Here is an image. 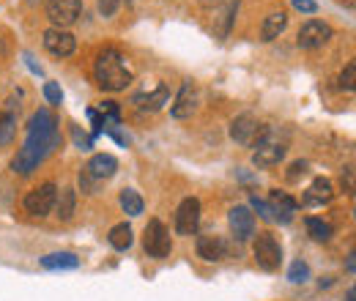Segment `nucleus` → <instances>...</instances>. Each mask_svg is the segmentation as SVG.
<instances>
[{
    "mask_svg": "<svg viewBox=\"0 0 356 301\" xmlns=\"http://www.w3.org/2000/svg\"><path fill=\"white\" fill-rule=\"evenodd\" d=\"M60 145V129H58V118L52 115V110L42 107L39 113H33L31 124H28V134L22 148L17 151L11 170L17 175H31L33 170H39V165L47 156Z\"/></svg>",
    "mask_w": 356,
    "mask_h": 301,
    "instance_id": "nucleus-1",
    "label": "nucleus"
},
{
    "mask_svg": "<svg viewBox=\"0 0 356 301\" xmlns=\"http://www.w3.org/2000/svg\"><path fill=\"white\" fill-rule=\"evenodd\" d=\"M93 77H96V86L102 88V90H110V93L127 90V88L132 86V72L127 66V58L118 49H113V47H107V49H102L96 55Z\"/></svg>",
    "mask_w": 356,
    "mask_h": 301,
    "instance_id": "nucleus-2",
    "label": "nucleus"
},
{
    "mask_svg": "<svg viewBox=\"0 0 356 301\" xmlns=\"http://www.w3.org/2000/svg\"><path fill=\"white\" fill-rule=\"evenodd\" d=\"M143 250L148 258L165 260L173 250V241H170V230L159 222V219H151L145 225V233H143Z\"/></svg>",
    "mask_w": 356,
    "mask_h": 301,
    "instance_id": "nucleus-3",
    "label": "nucleus"
},
{
    "mask_svg": "<svg viewBox=\"0 0 356 301\" xmlns=\"http://www.w3.org/2000/svg\"><path fill=\"white\" fill-rule=\"evenodd\" d=\"M230 137H233L238 145H244V148H255L258 143H264L268 137V129L264 124H258L255 115L244 113V115L233 118V124H230Z\"/></svg>",
    "mask_w": 356,
    "mask_h": 301,
    "instance_id": "nucleus-4",
    "label": "nucleus"
},
{
    "mask_svg": "<svg viewBox=\"0 0 356 301\" xmlns=\"http://www.w3.org/2000/svg\"><path fill=\"white\" fill-rule=\"evenodd\" d=\"M44 11L52 28L69 31V25H74L83 14V0H47Z\"/></svg>",
    "mask_w": 356,
    "mask_h": 301,
    "instance_id": "nucleus-5",
    "label": "nucleus"
},
{
    "mask_svg": "<svg viewBox=\"0 0 356 301\" xmlns=\"http://www.w3.org/2000/svg\"><path fill=\"white\" fill-rule=\"evenodd\" d=\"M55 197H58V186H55L52 181H47V184L31 189V192L25 195L22 206H25V211L31 216H47L55 209Z\"/></svg>",
    "mask_w": 356,
    "mask_h": 301,
    "instance_id": "nucleus-6",
    "label": "nucleus"
},
{
    "mask_svg": "<svg viewBox=\"0 0 356 301\" xmlns=\"http://www.w3.org/2000/svg\"><path fill=\"white\" fill-rule=\"evenodd\" d=\"M252 252H255V263L264 271H277L280 263H282V247H280V241L271 233H258Z\"/></svg>",
    "mask_w": 356,
    "mask_h": 301,
    "instance_id": "nucleus-7",
    "label": "nucleus"
},
{
    "mask_svg": "<svg viewBox=\"0 0 356 301\" xmlns=\"http://www.w3.org/2000/svg\"><path fill=\"white\" fill-rule=\"evenodd\" d=\"M200 227V200L186 197L176 209V233L178 236H195Z\"/></svg>",
    "mask_w": 356,
    "mask_h": 301,
    "instance_id": "nucleus-8",
    "label": "nucleus"
},
{
    "mask_svg": "<svg viewBox=\"0 0 356 301\" xmlns=\"http://www.w3.org/2000/svg\"><path fill=\"white\" fill-rule=\"evenodd\" d=\"M332 36H334V31H332L326 22H321V19H307V22L299 28L296 44H299L302 49H318V47H323V44L329 42Z\"/></svg>",
    "mask_w": 356,
    "mask_h": 301,
    "instance_id": "nucleus-9",
    "label": "nucleus"
},
{
    "mask_svg": "<svg viewBox=\"0 0 356 301\" xmlns=\"http://www.w3.org/2000/svg\"><path fill=\"white\" fill-rule=\"evenodd\" d=\"M44 49L55 58H69L77 49V39L72 31L63 28H47L44 31Z\"/></svg>",
    "mask_w": 356,
    "mask_h": 301,
    "instance_id": "nucleus-10",
    "label": "nucleus"
},
{
    "mask_svg": "<svg viewBox=\"0 0 356 301\" xmlns=\"http://www.w3.org/2000/svg\"><path fill=\"white\" fill-rule=\"evenodd\" d=\"M227 222H230V233L236 241H250L255 236V214L247 206H233Z\"/></svg>",
    "mask_w": 356,
    "mask_h": 301,
    "instance_id": "nucleus-11",
    "label": "nucleus"
},
{
    "mask_svg": "<svg viewBox=\"0 0 356 301\" xmlns=\"http://www.w3.org/2000/svg\"><path fill=\"white\" fill-rule=\"evenodd\" d=\"M282 159H285V145L277 143V140H271V137H266L264 143H258L255 151H252V165H255L258 170L274 168V165H280Z\"/></svg>",
    "mask_w": 356,
    "mask_h": 301,
    "instance_id": "nucleus-12",
    "label": "nucleus"
},
{
    "mask_svg": "<svg viewBox=\"0 0 356 301\" xmlns=\"http://www.w3.org/2000/svg\"><path fill=\"white\" fill-rule=\"evenodd\" d=\"M227 252H230V244H227V238L222 236H200L197 238V258L209 260V263H220V260L227 258Z\"/></svg>",
    "mask_w": 356,
    "mask_h": 301,
    "instance_id": "nucleus-13",
    "label": "nucleus"
},
{
    "mask_svg": "<svg viewBox=\"0 0 356 301\" xmlns=\"http://www.w3.org/2000/svg\"><path fill=\"white\" fill-rule=\"evenodd\" d=\"M195 113H197V90H195L192 83H184L181 90H178L176 104H173L170 115L178 118V121H184V118H192Z\"/></svg>",
    "mask_w": 356,
    "mask_h": 301,
    "instance_id": "nucleus-14",
    "label": "nucleus"
},
{
    "mask_svg": "<svg viewBox=\"0 0 356 301\" xmlns=\"http://www.w3.org/2000/svg\"><path fill=\"white\" fill-rule=\"evenodd\" d=\"M168 101H170V88L165 86V83H159L151 93H137L132 99V104H137V110H143V113H156Z\"/></svg>",
    "mask_w": 356,
    "mask_h": 301,
    "instance_id": "nucleus-15",
    "label": "nucleus"
},
{
    "mask_svg": "<svg viewBox=\"0 0 356 301\" xmlns=\"http://www.w3.org/2000/svg\"><path fill=\"white\" fill-rule=\"evenodd\" d=\"M86 172H88L93 181H104V178H113L118 172V159L113 154H93L90 162L86 165Z\"/></svg>",
    "mask_w": 356,
    "mask_h": 301,
    "instance_id": "nucleus-16",
    "label": "nucleus"
},
{
    "mask_svg": "<svg viewBox=\"0 0 356 301\" xmlns=\"http://www.w3.org/2000/svg\"><path fill=\"white\" fill-rule=\"evenodd\" d=\"M296 200L288 195V192H280V189H274L271 192V214H274V222H282V225H288L293 214H296Z\"/></svg>",
    "mask_w": 356,
    "mask_h": 301,
    "instance_id": "nucleus-17",
    "label": "nucleus"
},
{
    "mask_svg": "<svg viewBox=\"0 0 356 301\" xmlns=\"http://www.w3.org/2000/svg\"><path fill=\"white\" fill-rule=\"evenodd\" d=\"M334 197V189H332V184L326 181V178H315L310 186H307V192H305V206H326L329 200Z\"/></svg>",
    "mask_w": 356,
    "mask_h": 301,
    "instance_id": "nucleus-18",
    "label": "nucleus"
},
{
    "mask_svg": "<svg viewBox=\"0 0 356 301\" xmlns=\"http://www.w3.org/2000/svg\"><path fill=\"white\" fill-rule=\"evenodd\" d=\"M236 14H238V0L222 3L220 17H214V33H217L220 39H227V33H230V28H233V22H236Z\"/></svg>",
    "mask_w": 356,
    "mask_h": 301,
    "instance_id": "nucleus-19",
    "label": "nucleus"
},
{
    "mask_svg": "<svg viewBox=\"0 0 356 301\" xmlns=\"http://www.w3.org/2000/svg\"><path fill=\"white\" fill-rule=\"evenodd\" d=\"M288 28V14L285 11H271L266 19H264V28H261V39L264 42H274L280 39V33Z\"/></svg>",
    "mask_w": 356,
    "mask_h": 301,
    "instance_id": "nucleus-20",
    "label": "nucleus"
},
{
    "mask_svg": "<svg viewBox=\"0 0 356 301\" xmlns=\"http://www.w3.org/2000/svg\"><path fill=\"white\" fill-rule=\"evenodd\" d=\"M42 266L47 271H72L80 266V258L74 252H52V255L42 258Z\"/></svg>",
    "mask_w": 356,
    "mask_h": 301,
    "instance_id": "nucleus-21",
    "label": "nucleus"
},
{
    "mask_svg": "<svg viewBox=\"0 0 356 301\" xmlns=\"http://www.w3.org/2000/svg\"><path fill=\"white\" fill-rule=\"evenodd\" d=\"M74 209H77V192L74 189H60L58 197H55V211H58V219L69 222L74 216Z\"/></svg>",
    "mask_w": 356,
    "mask_h": 301,
    "instance_id": "nucleus-22",
    "label": "nucleus"
},
{
    "mask_svg": "<svg viewBox=\"0 0 356 301\" xmlns=\"http://www.w3.org/2000/svg\"><path fill=\"white\" fill-rule=\"evenodd\" d=\"M110 247L113 250H118V252H127L129 247H132V227L127 225V222H121V225H115L113 230H110Z\"/></svg>",
    "mask_w": 356,
    "mask_h": 301,
    "instance_id": "nucleus-23",
    "label": "nucleus"
},
{
    "mask_svg": "<svg viewBox=\"0 0 356 301\" xmlns=\"http://www.w3.org/2000/svg\"><path fill=\"white\" fill-rule=\"evenodd\" d=\"M118 203H121L124 214H129V216H140L143 214V209H145L143 197H140L134 189H124V192H121V197H118Z\"/></svg>",
    "mask_w": 356,
    "mask_h": 301,
    "instance_id": "nucleus-24",
    "label": "nucleus"
},
{
    "mask_svg": "<svg viewBox=\"0 0 356 301\" xmlns=\"http://www.w3.org/2000/svg\"><path fill=\"white\" fill-rule=\"evenodd\" d=\"M307 233H310L315 241H329L332 233H334V227L329 222L318 219V216H307Z\"/></svg>",
    "mask_w": 356,
    "mask_h": 301,
    "instance_id": "nucleus-25",
    "label": "nucleus"
},
{
    "mask_svg": "<svg viewBox=\"0 0 356 301\" xmlns=\"http://www.w3.org/2000/svg\"><path fill=\"white\" fill-rule=\"evenodd\" d=\"M17 131V115L14 113H0V148L14 140Z\"/></svg>",
    "mask_w": 356,
    "mask_h": 301,
    "instance_id": "nucleus-26",
    "label": "nucleus"
},
{
    "mask_svg": "<svg viewBox=\"0 0 356 301\" xmlns=\"http://www.w3.org/2000/svg\"><path fill=\"white\" fill-rule=\"evenodd\" d=\"M288 279H291L293 285H299V282H307V279H310V266H307L305 260H296V263H291V268H288Z\"/></svg>",
    "mask_w": 356,
    "mask_h": 301,
    "instance_id": "nucleus-27",
    "label": "nucleus"
},
{
    "mask_svg": "<svg viewBox=\"0 0 356 301\" xmlns=\"http://www.w3.org/2000/svg\"><path fill=\"white\" fill-rule=\"evenodd\" d=\"M99 110H102V118H104L107 124H110V121H113V124H118V121H121V110H118V104H115V101H102V104H99Z\"/></svg>",
    "mask_w": 356,
    "mask_h": 301,
    "instance_id": "nucleus-28",
    "label": "nucleus"
},
{
    "mask_svg": "<svg viewBox=\"0 0 356 301\" xmlns=\"http://www.w3.org/2000/svg\"><path fill=\"white\" fill-rule=\"evenodd\" d=\"M44 99L47 104H52V107H58L60 101H63V90L58 83H44Z\"/></svg>",
    "mask_w": 356,
    "mask_h": 301,
    "instance_id": "nucleus-29",
    "label": "nucleus"
},
{
    "mask_svg": "<svg viewBox=\"0 0 356 301\" xmlns=\"http://www.w3.org/2000/svg\"><path fill=\"white\" fill-rule=\"evenodd\" d=\"M340 88H343V90H354L356 88V63H348V66L343 69V74H340Z\"/></svg>",
    "mask_w": 356,
    "mask_h": 301,
    "instance_id": "nucleus-30",
    "label": "nucleus"
},
{
    "mask_svg": "<svg viewBox=\"0 0 356 301\" xmlns=\"http://www.w3.org/2000/svg\"><path fill=\"white\" fill-rule=\"evenodd\" d=\"M118 6H121V0H99V14L102 17H113L118 11Z\"/></svg>",
    "mask_w": 356,
    "mask_h": 301,
    "instance_id": "nucleus-31",
    "label": "nucleus"
},
{
    "mask_svg": "<svg viewBox=\"0 0 356 301\" xmlns=\"http://www.w3.org/2000/svg\"><path fill=\"white\" fill-rule=\"evenodd\" d=\"M307 168H310L307 162H293V165H291V170H288V181H299V178L307 172Z\"/></svg>",
    "mask_w": 356,
    "mask_h": 301,
    "instance_id": "nucleus-32",
    "label": "nucleus"
},
{
    "mask_svg": "<svg viewBox=\"0 0 356 301\" xmlns=\"http://www.w3.org/2000/svg\"><path fill=\"white\" fill-rule=\"evenodd\" d=\"M293 8L302 11V14H315L318 11V3L315 0H293Z\"/></svg>",
    "mask_w": 356,
    "mask_h": 301,
    "instance_id": "nucleus-33",
    "label": "nucleus"
},
{
    "mask_svg": "<svg viewBox=\"0 0 356 301\" xmlns=\"http://www.w3.org/2000/svg\"><path fill=\"white\" fill-rule=\"evenodd\" d=\"M252 209H255L258 214L264 216V219H268V222H274V214H271V206H266L264 200H258V197H252Z\"/></svg>",
    "mask_w": 356,
    "mask_h": 301,
    "instance_id": "nucleus-34",
    "label": "nucleus"
},
{
    "mask_svg": "<svg viewBox=\"0 0 356 301\" xmlns=\"http://www.w3.org/2000/svg\"><path fill=\"white\" fill-rule=\"evenodd\" d=\"M74 140H77V145H83L86 151H88V148H93V140H90V137H86V134H80V129H77V127H74Z\"/></svg>",
    "mask_w": 356,
    "mask_h": 301,
    "instance_id": "nucleus-35",
    "label": "nucleus"
},
{
    "mask_svg": "<svg viewBox=\"0 0 356 301\" xmlns=\"http://www.w3.org/2000/svg\"><path fill=\"white\" fill-rule=\"evenodd\" d=\"M197 3H200L203 8H220L225 0H197Z\"/></svg>",
    "mask_w": 356,
    "mask_h": 301,
    "instance_id": "nucleus-36",
    "label": "nucleus"
},
{
    "mask_svg": "<svg viewBox=\"0 0 356 301\" xmlns=\"http://www.w3.org/2000/svg\"><path fill=\"white\" fill-rule=\"evenodd\" d=\"M354 296H356V291L351 288V291H348V301H354Z\"/></svg>",
    "mask_w": 356,
    "mask_h": 301,
    "instance_id": "nucleus-37",
    "label": "nucleus"
},
{
    "mask_svg": "<svg viewBox=\"0 0 356 301\" xmlns=\"http://www.w3.org/2000/svg\"><path fill=\"white\" fill-rule=\"evenodd\" d=\"M28 3H39V0H28Z\"/></svg>",
    "mask_w": 356,
    "mask_h": 301,
    "instance_id": "nucleus-38",
    "label": "nucleus"
},
{
    "mask_svg": "<svg viewBox=\"0 0 356 301\" xmlns=\"http://www.w3.org/2000/svg\"><path fill=\"white\" fill-rule=\"evenodd\" d=\"M127 3H132V0H127Z\"/></svg>",
    "mask_w": 356,
    "mask_h": 301,
    "instance_id": "nucleus-39",
    "label": "nucleus"
}]
</instances>
